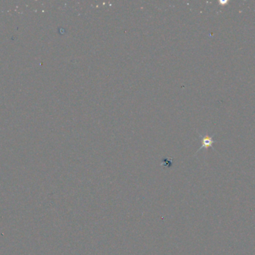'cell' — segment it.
Returning a JSON list of instances; mask_svg holds the SVG:
<instances>
[{"label":"cell","instance_id":"cell-1","mask_svg":"<svg viewBox=\"0 0 255 255\" xmlns=\"http://www.w3.org/2000/svg\"><path fill=\"white\" fill-rule=\"evenodd\" d=\"M199 136L202 138V146H201V148L197 150V152H196V153H198V152L200 151V150H202V148H212V149H214V148H213V144H214V142L216 141L215 140L212 139L214 135H211V136H210V135H202L201 134H199Z\"/></svg>","mask_w":255,"mask_h":255}]
</instances>
